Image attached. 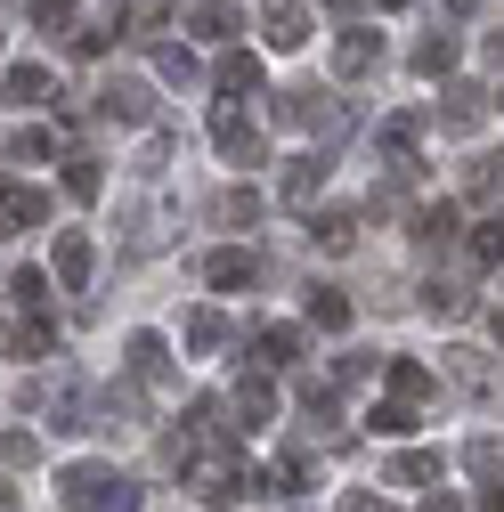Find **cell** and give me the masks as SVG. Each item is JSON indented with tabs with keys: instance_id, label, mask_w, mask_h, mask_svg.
I'll list each match as a JSON object with an SVG mask.
<instances>
[{
	"instance_id": "1",
	"label": "cell",
	"mask_w": 504,
	"mask_h": 512,
	"mask_svg": "<svg viewBox=\"0 0 504 512\" xmlns=\"http://www.w3.org/2000/svg\"><path fill=\"white\" fill-rule=\"evenodd\" d=\"M277 122H285V131H326V122H334V90L326 82H293L277 98Z\"/></svg>"
},
{
	"instance_id": "2",
	"label": "cell",
	"mask_w": 504,
	"mask_h": 512,
	"mask_svg": "<svg viewBox=\"0 0 504 512\" xmlns=\"http://www.w3.org/2000/svg\"><path fill=\"white\" fill-rule=\"evenodd\" d=\"M261 33H269V49H301L309 41V0H261Z\"/></svg>"
},
{
	"instance_id": "3",
	"label": "cell",
	"mask_w": 504,
	"mask_h": 512,
	"mask_svg": "<svg viewBox=\"0 0 504 512\" xmlns=\"http://www.w3.org/2000/svg\"><path fill=\"white\" fill-rule=\"evenodd\" d=\"M49 269H57V285H66V293H82V285H90V269H98L90 236H74V228H66V236L49 244Z\"/></svg>"
},
{
	"instance_id": "4",
	"label": "cell",
	"mask_w": 504,
	"mask_h": 512,
	"mask_svg": "<svg viewBox=\"0 0 504 512\" xmlns=\"http://www.w3.org/2000/svg\"><path fill=\"white\" fill-rule=\"evenodd\" d=\"M374 66H383V33L350 25V33L334 41V74H342V82H358V74H374Z\"/></svg>"
},
{
	"instance_id": "5",
	"label": "cell",
	"mask_w": 504,
	"mask_h": 512,
	"mask_svg": "<svg viewBox=\"0 0 504 512\" xmlns=\"http://www.w3.org/2000/svg\"><path fill=\"white\" fill-rule=\"evenodd\" d=\"M212 139H220V155H228V163H244V171L261 163V131H252L236 106H220V114H212Z\"/></svg>"
},
{
	"instance_id": "6",
	"label": "cell",
	"mask_w": 504,
	"mask_h": 512,
	"mask_svg": "<svg viewBox=\"0 0 504 512\" xmlns=\"http://www.w3.org/2000/svg\"><path fill=\"white\" fill-rule=\"evenodd\" d=\"M480 114H488V90H472V82H448V106H431L439 131H480Z\"/></svg>"
},
{
	"instance_id": "7",
	"label": "cell",
	"mask_w": 504,
	"mask_h": 512,
	"mask_svg": "<svg viewBox=\"0 0 504 512\" xmlns=\"http://www.w3.org/2000/svg\"><path fill=\"white\" fill-rule=\"evenodd\" d=\"M252 277H261V261H252V252H236V244H220L212 261H204V285H212V293H244Z\"/></svg>"
},
{
	"instance_id": "8",
	"label": "cell",
	"mask_w": 504,
	"mask_h": 512,
	"mask_svg": "<svg viewBox=\"0 0 504 512\" xmlns=\"http://www.w3.org/2000/svg\"><path fill=\"white\" fill-rule=\"evenodd\" d=\"M57 488H66V504H74V512H98V504L114 496V472H106V464H74Z\"/></svg>"
},
{
	"instance_id": "9",
	"label": "cell",
	"mask_w": 504,
	"mask_h": 512,
	"mask_svg": "<svg viewBox=\"0 0 504 512\" xmlns=\"http://www.w3.org/2000/svg\"><path fill=\"white\" fill-rule=\"evenodd\" d=\"M106 114H114V122H155V90L122 74V82H106Z\"/></svg>"
},
{
	"instance_id": "10",
	"label": "cell",
	"mask_w": 504,
	"mask_h": 512,
	"mask_svg": "<svg viewBox=\"0 0 504 512\" xmlns=\"http://www.w3.org/2000/svg\"><path fill=\"white\" fill-rule=\"evenodd\" d=\"M383 382H391V399H399V407H415V399H431V391H439V374H431V366H415V358H391V366H383Z\"/></svg>"
},
{
	"instance_id": "11",
	"label": "cell",
	"mask_w": 504,
	"mask_h": 512,
	"mask_svg": "<svg viewBox=\"0 0 504 512\" xmlns=\"http://www.w3.org/2000/svg\"><path fill=\"white\" fill-rule=\"evenodd\" d=\"M41 220H49V196H41V187H9V204H0V236L41 228Z\"/></svg>"
},
{
	"instance_id": "12",
	"label": "cell",
	"mask_w": 504,
	"mask_h": 512,
	"mask_svg": "<svg viewBox=\"0 0 504 512\" xmlns=\"http://www.w3.org/2000/svg\"><path fill=\"white\" fill-rule=\"evenodd\" d=\"M326 171H334V155H293V171H285V204H309L326 187Z\"/></svg>"
},
{
	"instance_id": "13",
	"label": "cell",
	"mask_w": 504,
	"mask_h": 512,
	"mask_svg": "<svg viewBox=\"0 0 504 512\" xmlns=\"http://www.w3.org/2000/svg\"><path fill=\"white\" fill-rule=\"evenodd\" d=\"M236 415H244V431L277 415V391H269V374H244V382H236Z\"/></svg>"
},
{
	"instance_id": "14",
	"label": "cell",
	"mask_w": 504,
	"mask_h": 512,
	"mask_svg": "<svg viewBox=\"0 0 504 512\" xmlns=\"http://www.w3.org/2000/svg\"><path fill=\"white\" fill-rule=\"evenodd\" d=\"M309 236H318L326 252H350V244H358V212H342V204H326L318 220H309Z\"/></svg>"
},
{
	"instance_id": "15",
	"label": "cell",
	"mask_w": 504,
	"mask_h": 512,
	"mask_svg": "<svg viewBox=\"0 0 504 512\" xmlns=\"http://www.w3.org/2000/svg\"><path fill=\"white\" fill-rule=\"evenodd\" d=\"M309 326H326V334H350V301L334 285H309Z\"/></svg>"
},
{
	"instance_id": "16",
	"label": "cell",
	"mask_w": 504,
	"mask_h": 512,
	"mask_svg": "<svg viewBox=\"0 0 504 512\" xmlns=\"http://www.w3.org/2000/svg\"><path fill=\"white\" fill-rule=\"evenodd\" d=\"M0 98H17V106H41V98H57V90H49V66H9Z\"/></svg>"
},
{
	"instance_id": "17",
	"label": "cell",
	"mask_w": 504,
	"mask_h": 512,
	"mask_svg": "<svg viewBox=\"0 0 504 512\" xmlns=\"http://www.w3.org/2000/svg\"><path fill=\"white\" fill-rule=\"evenodd\" d=\"M122 358H131V374H139V382H155V374L171 366V350H163V334H131V342H122Z\"/></svg>"
},
{
	"instance_id": "18",
	"label": "cell",
	"mask_w": 504,
	"mask_h": 512,
	"mask_svg": "<svg viewBox=\"0 0 504 512\" xmlns=\"http://www.w3.org/2000/svg\"><path fill=\"white\" fill-rule=\"evenodd\" d=\"M212 82H220V90H261V57H244V49H228L220 66H212Z\"/></svg>"
},
{
	"instance_id": "19",
	"label": "cell",
	"mask_w": 504,
	"mask_h": 512,
	"mask_svg": "<svg viewBox=\"0 0 504 512\" xmlns=\"http://www.w3.org/2000/svg\"><path fill=\"white\" fill-rule=\"evenodd\" d=\"M228 342V317L220 309H196V317H187V350H196V358H212Z\"/></svg>"
},
{
	"instance_id": "20",
	"label": "cell",
	"mask_w": 504,
	"mask_h": 512,
	"mask_svg": "<svg viewBox=\"0 0 504 512\" xmlns=\"http://www.w3.org/2000/svg\"><path fill=\"white\" fill-rule=\"evenodd\" d=\"M212 212H220V228H252V220H261V196H252V187H228Z\"/></svg>"
},
{
	"instance_id": "21",
	"label": "cell",
	"mask_w": 504,
	"mask_h": 512,
	"mask_svg": "<svg viewBox=\"0 0 504 512\" xmlns=\"http://www.w3.org/2000/svg\"><path fill=\"white\" fill-rule=\"evenodd\" d=\"M456 228H464V220H456V204H423V212H415V236H423V244H448Z\"/></svg>"
},
{
	"instance_id": "22",
	"label": "cell",
	"mask_w": 504,
	"mask_h": 512,
	"mask_svg": "<svg viewBox=\"0 0 504 512\" xmlns=\"http://www.w3.org/2000/svg\"><path fill=\"white\" fill-rule=\"evenodd\" d=\"M9 350H17V358H49V350H57V326H49V317H25Z\"/></svg>"
},
{
	"instance_id": "23",
	"label": "cell",
	"mask_w": 504,
	"mask_h": 512,
	"mask_svg": "<svg viewBox=\"0 0 504 512\" xmlns=\"http://www.w3.org/2000/svg\"><path fill=\"white\" fill-rule=\"evenodd\" d=\"M196 33H204V41H236V33H244V17L228 9V0H212V9H196Z\"/></svg>"
},
{
	"instance_id": "24",
	"label": "cell",
	"mask_w": 504,
	"mask_h": 512,
	"mask_svg": "<svg viewBox=\"0 0 504 512\" xmlns=\"http://www.w3.org/2000/svg\"><path fill=\"white\" fill-rule=\"evenodd\" d=\"M391 480H399V488H423V480H439V456L407 447V456H391Z\"/></svg>"
},
{
	"instance_id": "25",
	"label": "cell",
	"mask_w": 504,
	"mask_h": 512,
	"mask_svg": "<svg viewBox=\"0 0 504 512\" xmlns=\"http://www.w3.org/2000/svg\"><path fill=\"white\" fill-rule=\"evenodd\" d=\"M464 464H472L480 480H504V439H488V431H480V439L464 447Z\"/></svg>"
},
{
	"instance_id": "26",
	"label": "cell",
	"mask_w": 504,
	"mask_h": 512,
	"mask_svg": "<svg viewBox=\"0 0 504 512\" xmlns=\"http://www.w3.org/2000/svg\"><path fill=\"white\" fill-rule=\"evenodd\" d=\"M448 66H456V33H431L415 49V74H448Z\"/></svg>"
},
{
	"instance_id": "27",
	"label": "cell",
	"mask_w": 504,
	"mask_h": 512,
	"mask_svg": "<svg viewBox=\"0 0 504 512\" xmlns=\"http://www.w3.org/2000/svg\"><path fill=\"white\" fill-rule=\"evenodd\" d=\"M293 358H301V334L293 326H269L261 334V366H293Z\"/></svg>"
},
{
	"instance_id": "28",
	"label": "cell",
	"mask_w": 504,
	"mask_h": 512,
	"mask_svg": "<svg viewBox=\"0 0 504 512\" xmlns=\"http://www.w3.org/2000/svg\"><path fill=\"white\" fill-rule=\"evenodd\" d=\"M98 187H106V171H98L90 155H74V163H66V196H82V204H90Z\"/></svg>"
},
{
	"instance_id": "29",
	"label": "cell",
	"mask_w": 504,
	"mask_h": 512,
	"mask_svg": "<svg viewBox=\"0 0 504 512\" xmlns=\"http://www.w3.org/2000/svg\"><path fill=\"white\" fill-rule=\"evenodd\" d=\"M472 261H480V269L504 261V220H480V228H472Z\"/></svg>"
},
{
	"instance_id": "30",
	"label": "cell",
	"mask_w": 504,
	"mask_h": 512,
	"mask_svg": "<svg viewBox=\"0 0 504 512\" xmlns=\"http://www.w3.org/2000/svg\"><path fill=\"white\" fill-rule=\"evenodd\" d=\"M366 423L383 431V439H407V431H415V407H399V399H383V407H374Z\"/></svg>"
},
{
	"instance_id": "31",
	"label": "cell",
	"mask_w": 504,
	"mask_h": 512,
	"mask_svg": "<svg viewBox=\"0 0 504 512\" xmlns=\"http://www.w3.org/2000/svg\"><path fill=\"white\" fill-rule=\"evenodd\" d=\"M33 25L41 33H74V0H33Z\"/></svg>"
},
{
	"instance_id": "32",
	"label": "cell",
	"mask_w": 504,
	"mask_h": 512,
	"mask_svg": "<svg viewBox=\"0 0 504 512\" xmlns=\"http://www.w3.org/2000/svg\"><path fill=\"white\" fill-rule=\"evenodd\" d=\"M155 74L163 82H196V57H187V49H155Z\"/></svg>"
},
{
	"instance_id": "33",
	"label": "cell",
	"mask_w": 504,
	"mask_h": 512,
	"mask_svg": "<svg viewBox=\"0 0 504 512\" xmlns=\"http://www.w3.org/2000/svg\"><path fill=\"white\" fill-rule=\"evenodd\" d=\"M423 301H431V309H439V317H464V309H472V293H464V285H431V293H423Z\"/></svg>"
},
{
	"instance_id": "34",
	"label": "cell",
	"mask_w": 504,
	"mask_h": 512,
	"mask_svg": "<svg viewBox=\"0 0 504 512\" xmlns=\"http://www.w3.org/2000/svg\"><path fill=\"white\" fill-rule=\"evenodd\" d=\"M0 464H33V431H0Z\"/></svg>"
},
{
	"instance_id": "35",
	"label": "cell",
	"mask_w": 504,
	"mask_h": 512,
	"mask_svg": "<svg viewBox=\"0 0 504 512\" xmlns=\"http://www.w3.org/2000/svg\"><path fill=\"white\" fill-rule=\"evenodd\" d=\"M9 155H17V163H41V155H49V131H17Z\"/></svg>"
},
{
	"instance_id": "36",
	"label": "cell",
	"mask_w": 504,
	"mask_h": 512,
	"mask_svg": "<svg viewBox=\"0 0 504 512\" xmlns=\"http://www.w3.org/2000/svg\"><path fill=\"white\" fill-rule=\"evenodd\" d=\"M17 301L41 317V301H49V277H41V269H25V277H17Z\"/></svg>"
},
{
	"instance_id": "37",
	"label": "cell",
	"mask_w": 504,
	"mask_h": 512,
	"mask_svg": "<svg viewBox=\"0 0 504 512\" xmlns=\"http://www.w3.org/2000/svg\"><path fill=\"white\" fill-rule=\"evenodd\" d=\"M98 512H139V488H131V480H114V496H106Z\"/></svg>"
},
{
	"instance_id": "38",
	"label": "cell",
	"mask_w": 504,
	"mask_h": 512,
	"mask_svg": "<svg viewBox=\"0 0 504 512\" xmlns=\"http://www.w3.org/2000/svg\"><path fill=\"white\" fill-rule=\"evenodd\" d=\"M423 512H464V496H439V488H431V496H423Z\"/></svg>"
},
{
	"instance_id": "39",
	"label": "cell",
	"mask_w": 504,
	"mask_h": 512,
	"mask_svg": "<svg viewBox=\"0 0 504 512\" xmlns=\"http://www.w3.org/2000/svg\"><path fill=\"white\" fill-rule=\"evenodd\" d=\"M342 512H391V504H383V496H366V488H358V496H350Z\"/></svg>"
},
{
	"instance_id": "40",
	"label": "cell",
	"mask_w": 504,
	"mask_h": 512,
	"mask_svg": "<svg viewBox=\"0 0 504 512\" xmlns=\"http://www.w3.org/2000/svg\"><path fill=\"white\" fill-rule=\"evenodd\" d=\"M480 512H504V480H496V488H488V496H480Z\"/></svg>"
},
{
	"instance_id": "41",
	"label": "cell",
	"mask_w": 504,
	"mask_h": 512,
	"mask_svg": "<svg viewBox=\"0 0 504 512\" xmlns=\"http://www.w3.org/2000/svg\"><path fill=\"white\" fill-rule=\"evenodd\" d=\"M448 9H456V17H464V9H480V0H448Z\"/></svg>"
},
{
	"instance_id": "42",
	"label": "cell",
	"mask_w": 504,
	"mask_h": 512,
	"mask_svg": "<svg viewBox=\"0 0 504 512\" xmlns=\"http://www.w3.org/2000/svg\"><path fill=\"white\" fill-rule=\"evenodd\" d=\"M488 326H496V342H504V309H496V317H488Z\"/></svg>"
},
{
	"instance_id": "43",
	"label": "cell",
	"mask_w": 504,
	"mask_h": 512,
	"mask_svg": "<svg viewBox=\"0 0 504 512\" xmlns=\"http://www.w3.org/2000/svg\"><path fill=\"white\" fill-rule=\"evenodd\" d=\"M326 9H350V0H326Z\"/></svg>"
},
{
	"instance_id": "44",
	"label": "cell",
	"mask_w": 504,
	"mask_h": 512,
	"mask_svg": "<svg viewBox=\"0 0 504 512\" xmlns=\"http://www.w3.org/2000/svg\"><path fill=\"white\" fill-rule=\"evenodd\" d=\"M0 512H9V488H0Z\"/></svg>"
}]
</instances>
